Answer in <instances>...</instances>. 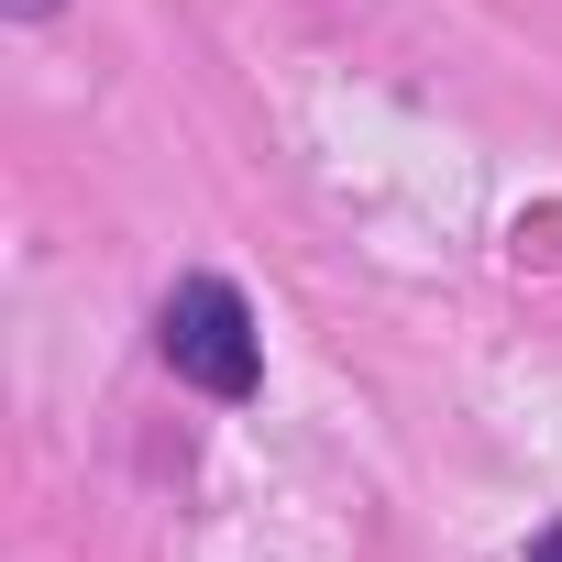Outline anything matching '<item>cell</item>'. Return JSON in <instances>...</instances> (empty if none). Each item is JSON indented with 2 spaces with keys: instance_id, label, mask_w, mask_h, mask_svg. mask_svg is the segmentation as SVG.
I'll use <instances>...</instances> for the list:
<instances>
[{
  "instance_id": "6da1fadb",
  "label": "cell",
  "mask_w": 562,
  "mask_h": 562,
  "mask_svg": "<svg viewBox=\"0 0 562 562\" xmlns=\"http://www.w3.org/2000/svg\"><path fill=\"white\" fill-rule=\"evenodd\" d=\"M155 353L199 397H254V375H265V342H254V310H243L232 276H177L166 310H155Z\"/></svg>"
},
{
  "instance_id": "7a4b0ae2",
  "label": "cell",
  "mask_w": 562,
  "mask_h": 562,
  "mask_svg": "<svg viewBox=\"0 0 562 562\" xmlns=\"http://www.w3.org/2000/svg\"><path fill=\"white\" fill-rule=\"evenodd\" d=\"M529 562H562V529H540V540H529Z\"/></svg>"
},
{
  "instance_id": "3957f363",
  "label": "cell",
  "mask_w": 562,
  "mask_h": 562,
  "mask_svg": "<svg viewBox=\"0 0 562 562\" xmlns=\"http://www.w3.org/2000/svg\"><path fill=\"white\" fill-rule=\"evenodd\" d=\"M12 12H56V0H12Z\"/></svg>"
}]
</instances>
